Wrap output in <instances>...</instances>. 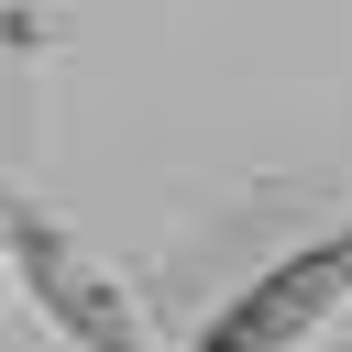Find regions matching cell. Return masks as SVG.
<instances>
[{
  "label": "cell",
  "mask_w": 352,
  "mask_h": 352,
  "mask_svg": "<svg viewBox=\"0 0 352 352\" xmlns=\"http://www.w3.org/2000/svg\"><path fill=\"white\" fill-rule=\"evenodd\" d=\"M0 264L22 275V297L77 341V352H154V330H143V297L55 220V209H33V198H0Z\"/></svg>",
  "instance_id": "6da1fadb"
},
{
  "label": "cell",
  "mask_w": 352,
  "mask_h": 352,
  "mask_svg": "<svg viewBox=\"0 0 352 352\" xmlns=\"http://www.w3.org/2000/svg\"><path fill=\"white\" fill-rule=\"evenodd\" d=\"M352 308V231H308L297 253H275L264 275H242L187 352H308L330 319Z\"/></svg>",
  "instance_id": "7a4b0ae2"
}]
</instances>
